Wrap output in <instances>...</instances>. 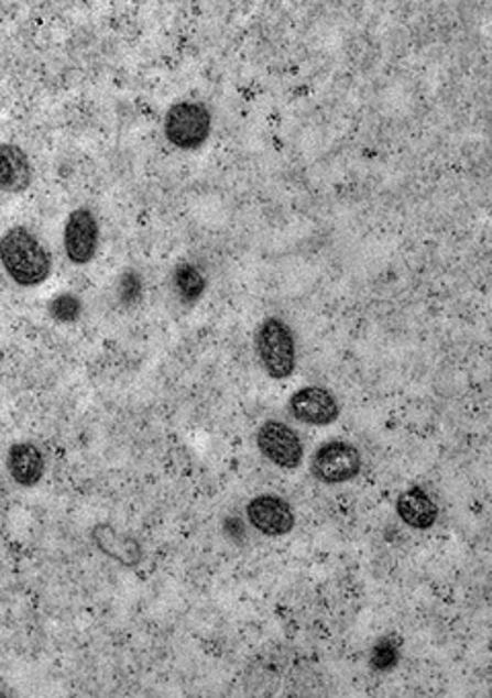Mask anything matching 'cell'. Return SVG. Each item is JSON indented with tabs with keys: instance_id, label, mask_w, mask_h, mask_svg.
Masks as SVG:
<instances>
[{
	"instance_id": "cell-15",
	"label": "cell",
	"mask_w": 492,
	"mask_h": 698,
	"mask_svg": "<svg viewBox=\"0 0 492 698\" xmlns=\"http://www.w3.org/2000/svg\"><path fill=\"white\" fill-rule=\"evenodd\" d=\"M401 659V645L392 637L380 639L370 653V664L375 672H390Z\"/></svg>"
},
{
	"instance_id": "cell-12",
	"label": "cell",
	"mask_w": 492,
	"mask_h": 698,
	"mask_svg": "<svg viewBox=\"0 0 492 698\" xmlns=\"http://www.w3.org/2000/svg\"><path fill=\"white\" fill-rule=\"evenodd\" d=\"M33 182L30 156L15 144H0V192L23 194Z\"/></svg>"
},
{
	"instance_id": "cell-7",
	"label": "cell",
	"mask_w": 492,
	"mask_h": 698,
	"mask_svg": "<svg viewBox=\"0 0 492 698\" xmlns=\"http://www.w3.org/2000/svg\"><path fill=\"white\" fill-rule=\"evenodd\" d=\"M247 517L254 531L265 536H284L294 531L296 514L292 505L280 495H259L249 501Z\"/></svg>"
},
{
	"instance_id": "cell-9",
	"label": "cell",
	"mask_w": 492,
	"mask_h": 698,
	"mask_svg": "<svg viewBox=\"0 0 492 698\" xmlns=\"http://www.w3.org/2000/svg\"><path fill=\"white\" fill-rule=\"evenodd\" d=\"M90 536L97 548L103 550L109 559L121 563L125 567H134L144 557L142 547L134 536L128 532L118 531L111 524H97L90 532Z\"/></svg>"
},
{
	"instance_id": "cell-6",
	"label": "cell",
	"mask_w": 492,
	"mask_h": 698,
	"mask_svg": "<svg viewBox=\"0 0 492 698\" xmlns=\"http://www.w3.org/2000/svg\"><path fill=\"white\" fill-rule=\"evenodd\" d=\"M99 247V225L89 208H78L64 225V251L75 265H87Z\"/></svg>"
},
{
	"instance_id": "cell-11",
	"label": "cell",
	"mask_w": 492,
	"mask_h": 698,
	"mask_svg": "<svg viewBox=\"0 0 492 698\" xmlns=\"http://www.w3.org/2000/svg\"><path fill=\"white\" fill-rule=\"evenodd\" d=\"M396 514L406 526L415 531H429L439 517V508L425 489L411 487L396 500Z\"/></svg>"
},
{
	"instance_id": "cell-1",
	"label": "cell",
	"mask_w": 492,
	"mask_h": 698,
	"mask_svg": "<svg viewBox=\"0 0 492 698\" xmlns=\"http://www.w3.org/2000/svg\"><path fill=\"white\" fill-rule=\"evenodd\" d=\"M0 263L21 288H35L52 274V255L28 227L9 228L0 237Z\"/></svg>"
},
{
	"instance_id": "cell-4",
	"label": "cell",
	"mask_w": 492,
	"mask_h": 698,
	"mask_svg": "<svg viewBox=\"0 0 492 698\" xmlns=\"http://www.w3.org/2000/svg\"><path fill=\"white\" fill-rule=\"evenodd\" d=\"M361 472V455L349 441H327L313 458V475L327 486H341L353 481Z\"/></svg>"
},
{
	"instance_id": "cell-14",
	"label": "cell",
	"mask_w": 492,
	"mask_h": 698,
	"mask_svg": "<svg viewBox=\"0 0 492 698\" xmlns=\"http://www.w3.org/2000/svg\"><path fill=\"white\" fill-rule=\"evenodd\" d=\"M50 317L58 323H75L83 315V303L73 292H62L47 306Z\"/></svg>"
},
{
	"instance_id": "cell-13",
	"label": "cell",
	"mask_w": 492,
	"mask_h": 698,
	"mask_svg": "<svg viewBox=\"0 0 492 698\" xmlns=\"http://www.w3.org/2000/svg\"><path fill=\"white\" fill-rule=\"evenodd\" d=\"M173 288L185 303H197L208 288V280L194 263H179L173 272Z\"/></svg>"
},
{
	"instance_id": "cell-10",
	"label": "cell",
	"mask_w": 492,
	"mask_h": 698,
	"mask_svg": "<svg viewBox=\"0 0 492 698\" xmlns=\"http://www.w3.org/2000/svg\"><path fill=\"white\" fill-rule=\"evenodd\" d=\"M7 471L17 486H37L45 475V458L42 450L31 441H17L9 448Z\"/></svg>"
},
{
	"instance_id": "cell-2",
	"label": "cell",
	"mask_w": 492,
	"mask_h": 698,
	"mask_svg": "<svg viewBox=\"0 0 492 698\" xmlns=\"http://www.w3.org/2000/svg\"><path fill=\"white\" fill-rule=\"evenodd\" d=\"M254 349H256L259 362L271 379H289L296 372V364H298L296 339L284 320L277 317L263 320L254 335Z\"/></svg>"
},
{
	"instance_id": "cell-3",
	"label": "cell",
	"mask_w": 492,
	"mask_h": 698,
	"mask_svg": "<svg viewBox=\"0 0 492 698\" xmlns=\"http://www.w3.org/2000/svg\"><path fill=\"white\" fill-rule=\"evenodd\" d=\"M211 134V113L197 101H179L164 116V137L179 151H197Z\"/></svg>"
},
{
	"instance_id": "cell-8",
	"label": "cell",
	"mask_w": 492,
	"mask_h": 698,
	"mask_svg": "<svg viewBox=\"0 0 492 698\" xmlns=\"http://www.w3.org/2000/svg\"><path fill=\"white\" fill-rule=\"evenodd\" d=\"M289 413L306 425H330L339 419V403L335 395L322 386L299 389L289 399Z\"/></svg>"
},
{
	"instance_id": "cell-5",
	"label": "cell",
	"mask_w": 492,
	"mask_h": 698,
	"mask_svg": "<svg viewBox=\"0 0 492 698\" xmlns=\"http://www.w3.org/2000/svg\"><path fill=\"white\" fill-rule=\"evenodd\" d=\"M261 455L280 469H298L304 460V444L296 429L284 422H265L256 434Z\"/></svg>"
}]
</instances>
